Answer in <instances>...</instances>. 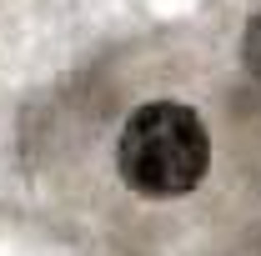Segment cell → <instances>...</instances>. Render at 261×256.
Returning <instances> with one entry per match:
<instances>
[{
    "mask_svg": "<svg viewBox=\"0 0 261 256\" xmlns=\"http://www.w3.org/2000/svg\"><path fill=\"white\" fill-rule=\"evenodd\" d=\"M121 181L146 201L191 196L211 166V136L191 106L181 100H146L130 111L116 141Z\"/></svg>",
    "mask_w": 261,
    "mask_h": 256,
    "instance_id": "6da1fadb",
    "label": "cell"
},
{
    "mask_svg": "<svg viewBox=\"0 0 261 256\" xmlns=\"http://www.w3.org/2000/svg\"><path fill=\"white\" fill-rule=\"evenodd\" d=\"M241 61H246V70L261 81V10L246 20V35H241Z\"/></svg>",
    "mask_w": 261,
    "mask_h": 256,
    "instance_id": "7a4b0ae2",
    "label": "cell"
}]
</instances>
